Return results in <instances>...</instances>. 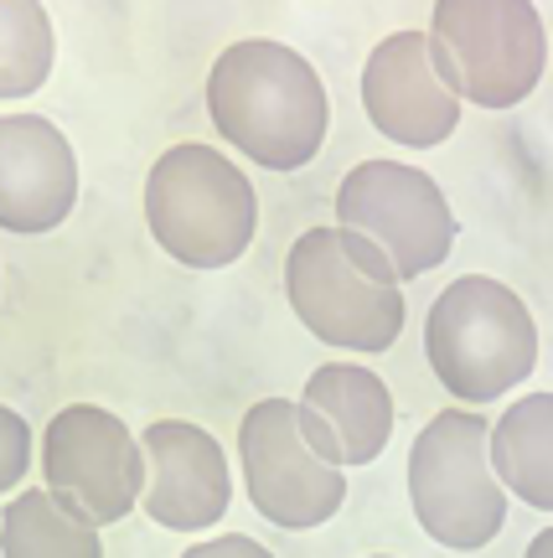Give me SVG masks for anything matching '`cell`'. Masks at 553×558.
<instances>
[{
  "mask_svg": "<svg viewBox=\"0 0 553 558\" xmlns=\"http://www.w3.org/2000/svg\"><path fill=\"white\" fill-rule=\"evenodd\" d=\"M207 114L218 135L254 166L300 171L326 145L332 104L321 73L296 47L275 37H243L223 47L207 73Z\"/></svg>",
  "mask_w": 553,
  "mask_h": 558,
  "instance_id": "obj_1",
  "label": "cell"
},
{
  "mask_svg": "<svg viewBox=\"0 0 553 558\" xmlns=\"http://www.w3.org/2000/svg\"><path fill=\"white\" fill-rule=\"evenodd\" d=\"M285 295L300 326L341 352H388L404 331V279L352 228H305L285 259Z\"/></svg>",
  "mask_w": 553,
  "mask_h": 558,
  "instance_id": "obj_2",
  "label": "cell"
},
{
  "mask_svg": "<svg viewBox=\"0 0 553 558\" xmlns=\"http://www.w3.org/2000/svg\"><path fill=\"white\" fill-rule=\"evenodd\" d=\"M424 357L460 409L507 399L538 367V326L528 300L492 275H460L424 316Z\"/></svg>",
  "mask_w": 553,
  "mask_h": 558,
  "instance_id": "obj_3",
  "label": "cell"
},
{
  "mask_svg": "<svg viewBox=\"0 0 553 558\" xmlns=\"http://www.w3.org/2000/svg\"><path fill=\"white\" fill-rule=\"evenodd\" d=\"M145 222L151 239L187 269H228L249 254L259 228L254 181L233 160L181 140L145 177Z\"/></svg>",
  "mask_w": 553,
  "mask_h": 558,
  "instance_id": "obj_4",
  "label": "cell"
},
{
  "mask_svg": "<svg viewBox=\"0 0 553 558\" xmlns=\"http://www.w3.org/2000/svg\"><path fill=\"white\" fill-rule=\"evenodd\" d=\"M409 501L430 543L476 554L502 533L507 492L492 471V418L440 409L409 445Z\"/></svg>",
  "mask_w": 553,
  "mask_h": 558,
  "instance_id": "obj_5",
  "label": "cell"
},
{
  "mask_svg": "<svg viewBox=\"0 0 553 558\" xmlns=\"http://www.w3.org/2000/svg\"><path fill=\"white\" fill-rule=\"evenodd\" d=\"M430 41L460 104L513 109L549 68V32L522 0H445L430 16Z\"/></svg>",
  "mask_w": 553,
  "mask_h": 558,
  "instance_id": "obj_6",
  "label": "cell"
},
{
  "mask_svg": "<svg viewBox=\"0 0 553 558\" xmlns=\"http://www.w3.org/2000/svg\"><path fill=\"white\" fill-rule=\"evenodd\" d=\"M336 228L373 239L398 279L440 269L455 248V213L440 181L404 160H362L336 186Z\"/></svg>",
  "mask_w": 553,
  "mask_h": 558,
  "instance_id": "obj_7",
  "label": "cell"
},
{
  "mask_svg": "<svg viewBox=\"0 0 553 558\" xmlns=\"http://www.w3.org/2000/svg\"><path fill=\"white\" fill-rule=\"evenodd\" d=\"M238 465L264 522L305 533L341 512L347 471L332 465L300 429L296 399H259L238 424Z\"/></svg>",
  "mask_w": 553,
  "mask_h": 558,
  "instance_id": "obj_8",
  "label": "cell"
},
{
  "mask_svg": "<svg viewBox=\"0 0 553 558\" xmlns=\"http://www.w3.org/2000/svg\"><path fill=\"white\" fill-rule=\"evenodd\" d=\"M41 486L94 527H109L145 497V450L109 409L68 403L41 429Z\"/></svg>",
  "mask_w": 553,
  "mask_h": 558,
  "instance_id": "obj_9",
  "label": "cell"
},
{
  "mask_svg": "<svg viewBox=\"0 0 553 558\" xmlns=\"http://www.w3.org/2000/svg\"><path fill=\"white\" fill-rule=\"evenodd\" d=\"M362 109H368L377 135H388L394 145H409V150L445 145L460 130V99L440 73L430 32L404 26V32H388L368 52Z\"/></svg>",
  "mask_w": 553,
  "mask_h": 558,
  "instance_id": "obj_10",
  "label": "cell"
},
{
  "mask_svg": "<svg viewBox=\"0 0 553 558\" xmlns=\"http://www.w3.org/2000/svg\"><path fill=\"white\" fill-rule=\"evenodd\" d=\"M145 450V497L140 512L171 527V533H202L218 527L233 507V471L223 445L192 418H156L140 435Z\"/></svg>",
  "mask_w": 553,
  "mask_h": 558,
  "instance_id": "obj_11",
  "label": "cell"
},
{
  "mask_svg": "<svg viewBox=\"0 0 553 558\" xmlns=\"http://www.w3.org/2000/svg\"><path fill=\"white\" fill-rule=\"evenodd\" d=\"M79 202V156L52 120L0 114V228L52 233Z\"/></svg>",
  "mask_w": 553,
  "mask_h": 558,
  "instance_id": "obj_12",
  "label": "cell"
},
{
  "mask_svg": "<svg viewBox=\"0 0 553 558\" xmlns=\"http://www.w3.org/2000/svg\"><path fill=\"white\" fill-rule=\"evenodd\" d=\"M300 429L332 465H373L394 439V393L373 367L321 362L296 399Z\"/></svg>",
  "mask_w": 553,
  "mask_h": 558,
  "instance_id": "obj_13",
  "label": "cell"
},
{
  "mask_svg": "<svg viewBox=\"0 0 553 558\" xmlns=\"http://www.w3.org/2000/svg\"><path fill=\"white\" fill-rule=\"evenodd\" d=\"M492 471L502 492L553 512V393H528L492 418Z\"/></svg>",
  "mask_w": 553,
  "mask_h": 558,
  "instance_id": "obj_14",
  "label": "cell"
},
{
  "mask_svg": "<svg viewBox=\"0 0 553 558\" xmlns=\"http://www.w3.org/2000/svg\"><path fill=\"white\" fill-rule=\"evenodd\" d=\"M0 558H104L99 527L47 486H21L0 507Z\"/></svg>",
  "mask_w": 553,
  "mask_h": 558,
  "instance_id": "obj_15",
  "label": "cell"
},
{
  "mask_svg": "<svg viewBox=\"0 0 553 558\" xmlns=\"http://www.w3.org/2000/svg\"><path fill=\"white\" fill-rule=\"evenodd\" d=\"M58 58L52 16L32 0H0V99L37 94Z\"/></svg>",
  "mask_w": 553,
  "mask_h": 558,
  "instance_id": "obj_16",
  "label": "cell"
},
{
  "mask_svg": "<svg viewBox=\"0 0 553 558\" xmlns=\"http://www.w3.org/2000/svg\"><path fill=\"white\" fill-rule=\"evenodd\" d=\"M26 471H32V429L16 409L0 403V497H16Z\"/></svg>",
  "mask_w": 553,
  "mask_h": 558,
  "instance_id": "obj_17",
  "label": "cell"
},
{
  "mask_svg": "<svg viewBox=\"0 0 553 558\" xmlns=\"http://www.w3.org/2000/svg\"><path fill=\"white\" fill-rule=\"evenodd\" d=\"M181 558H275L264 543H254L249 533H223L213 543H192Z\"/></svg>",
  "mask_w": 553,
  "mask_h": 558,
  "instance_id": "obj_18",
  "label": "cell"
},
{
  "mask_svg": "<svg viewBox=\"0 0 553 558\" xmlns=\"http://www.w3.org/2000/svg\"><path fill=\"white\" fill-rule=\"evenodd\" d=\"M528 558H553V527H543V533L528 543Z\"/></svg>",
  "mask_w": 553,
  "mask_h": 558,
  "instance_id": "obj_19",
  "label": "cell"
},
{
  "mask_svg": "<svg viewBox=\"0 0 553 558\" xmlns=\"http://www.w3.org/2000/svg\"><path fill=\"white\" fill-rule=\"evenodd\" d=\"M373 558H383V554H373Z\"/></svg>",
  "mask_w": 553,
  "mask_h": 558,
  "instance_id": "obj_20",
  "label": "cell"
}]
</instances>
